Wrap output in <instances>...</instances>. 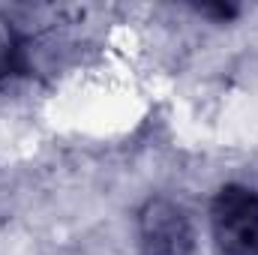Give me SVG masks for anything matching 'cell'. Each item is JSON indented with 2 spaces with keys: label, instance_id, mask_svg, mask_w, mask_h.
<instances>
[{
  "label": "cell",
  "instance_id": "6da1fadb",
  "mask_svg": "<svg viewBox=\"0 0 258 255\" xmlns=\"http://www.w3.org/2000/svg\"><path fill=\"white\" fill-rule=\"evenodd\" d=\"M210 231L222 255H258V192L243 183L219 186L210 201Z\"/></svg>",
  "mask_w": 258,
  "mask_h": 255
},
{
  "label": "cell",
  "instance_id": "7a4b0ae2",
  "mask_svg": "<svg viewBox=\"0 0 258 255\" xmlns=\"http://www.w3.org/2000/svg\"><path fill=\"white\" fill-rule=\"evenodd\" d=\"M138 237L144 255H192V222L171 198H147L138 210Z\"/></svg>",
  "mask_w": 258,
  "mask_h": 255
},
{
  "label": "cell",
  "instance_id": "3957f363",
  "mask_svg": "<svg viewBox=\"0 0 258 255\" xmlns=\"http://www.w3.org/2000/svg\"><path fill=\"white\" fill-rule=\"evenodd\" d=\"M21 69H24V42L12 27V21L0 18V84L15 78Z\"/></svg>",
  "mask_w": 258,
  "mask_h": 255
}]
</instances>
